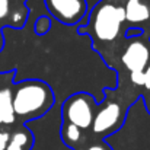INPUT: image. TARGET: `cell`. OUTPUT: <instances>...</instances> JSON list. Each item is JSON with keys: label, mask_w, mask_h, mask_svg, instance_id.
I'll return each instance as SVG.
<instances>
[{"label": "cell", "mask_w": 150, "mask_h": 150, "mask_svg": "<svg viewBox=\"0 0 150 150\" xmlns=\"http://www.w3.org/2000/svg\"><path fill=\"white\" fill-rule=\"evenodd\" d=\"M54 102L51 88L41 80H26L16 86L13 93L15 115L35 120L44 115Z\"/></svg>", "instance_id": "1"}, {"label": "cell", "mask_w": 150, "mask_h": 150, "mask_svg": "<svg viewBox=\"0 0 150 150\" xmlns=\"http://www.w3.org/2000/svg\"><path fill=\"white\" fill-rule=\"evenodd\" d=\"M125 21V10L122 6H114L112 3L99 4L91 18V28L93 35L99 41H112L118 37L121 23Z\"/></svg>", "instance_id": "2"}, {"label": "cell", "mask_w": 150, "mask_h": 150, "mask_svg": "<svg viewBox=\"0 0 150 150\" xmlns=\"http://www.w3.org/2000/svg\"><path fill=\"white\" fill-rule=\"evenodd\" d=\"M63 117L66 122H70L80 130L91 128L93 122V102L86 93H76L70 96L63 105Z\"/></svg>", "instance_id": "3"}, {"label": "cell", "mask_w": 150, "mask_h": 150, "mask_svg": "<svg viewBox=\"0 0 150 150\" xmlns=\"http://www.w3.org/2000/svg\"><path fill=\"white\" fill-rule=\"evenodd\" d=\"M45 6L51 16L64 25L80 22L88 10L86 0H45Z\"/></svg>", "instance_id": "4"}, {"label": "cell", "mask_w": 150, "mask_h": 150, "mask_svg": "<svg viewBox=\"0 0 150 150\" xmlns=\"http://www.w3.org/2000/svg\"><path fill=\"white\" fill-rule=\"evenodd\" d=\"M122 109L117 102L106 103L93 117L92 131L100 137H111V134L120 130L122 124Z\"/></svg>", "instance_id": "5"}, {"label": "cell", "mask_w": 150, "mask_h": 150, "mask_svg": "<svg viewBox=\"0 0 150 150\" xmlns=\"http://www.w3.org/2000/svg\"><path fill=\"white\" fill-rule=\"evenodd\" d=\"M121 60H122L124 66L130 70V73L144 71L150 60V50L147 44L140 40L131 41L122 52Z\"/></svg>", "instance_id": "6"}, {"label": "cell", "mask_w": 150, "mask_h": 150, "mask_svg": "<svg viewBox=\"0 0 150 150\" xmlns=\"http://www.w3.org/2000/svg\"><path fill=\"white\" fill-rule=\"evenodd\" d=\"M125 21L130 23H143L149 21L150 9L142 0H128L125 7Z\"/></svg>", "instance_id": "7"}, {"label": "cell", "mask_w": 150, "mask_h": 150, "mask_svg": "<svg viewBox=\"0 0 150 150\" xmlns=\"http://www.w3.org/2000/svg\"><path fill=\"white\" fill-rule=\"evenodd\" d=\"M15 117L12 91L9 88L0 89V124H13Z\"/></svg>", "instance_id": "8"}, {"label": "cell", "mask_w": 150, "mask_h": 150, "mask_svg": "<svg viewBox=\"0 0 150 150\" xmlns=\"http://www.w3.org/2000/svg\"><path fill=\"white\" fill-rule=\"evenodd\" d=\"M32 144V136L26 130H18L10 136L6 150H25Z\"/></svg>", "instance_id": "9"}, {"label": "cell", "mask_w": 150, "mask_h": 150, "mask_svg": "<svg viewBox=\"0 0 150 150\" xmlns=\"http://www.w3.org/2000/svg\"><path fill=\"white\" fill-rule=\"evenodd\" d=\"M61 139H63V142L66 144L73 146V144H76V143L80 142V139H82V130L79 127H76V125L64 121L63 128H61Z\"/></svg>", "instance_id": "10"}, {"label": "cell", "mask_w": 150, "mask_h": 150, "mask_svg": "<svg viewBox=\"0 0 150 150\" xmlns=\"http://www.w3.org/2000/svg\"><path fill=\"white\" fill-rule=\"evenodd\" d=\"M50 29V21L44 16H41L37 22H35V32L38 35H44L47 31Z\"/></svg>", "instance_id": "11"}, {"label": "cell", "mask_w": 150, "mask_h": 150, "mask_svg": "<svg viewBox=\"0 0 150 150\" xmlns=\"http://www.w3.org/2000/svg\"><path fill=\"white\" fill-rule=\"evenodd\" d=\"M131 77V82L134 85H143L144 83V71H133L130 74Z\"/></svg>", "instance_id": "12"}, {"label": "cell", "mask_w": 150, "mask_h": 150, "mask_svg": "<svg viewBox=\"0 0 150 150\" xmlns=\"http://www.w3.org/2000/svg\"><path fill=\"white\" fill-rule=\"evenodd\" d=\"M9 9H10L9 0H0V19H3L9 15Z\"/></svg>", "instance_id": "13"}, {"label": "cell", "mask_w": 150, "mask_h": 150, "mask_svg": "<svg viewBox=\"0 0 150 150\" xmlns=\"http://www.w3.org/2000/svg\"><path fill=\"white\" fill-rule=\"evenodd\" d=\"M9 140H10V134L7 131H0V150H6Z\"/></svg>", "instance_id": "14"}, {"label": "cell", "mask_w": 150, "mask_h": 150, "mask_svg": "<svg viewBox=\"0 0 150 150\" xmlns=\"http://www.w3.org/2000/svg\"><path fill=\"white\" fill-rule=\"evenodd\" d=\"M143 86L147 91H150V61L147 64V67L144 69V83H143Z\"/></svg>", "instance_id": "15"}, {"label": "cell", "mask_w": 150, "mask_h": 150, "mask_svg": "<svg viewBox=\"0 0 150 150\" xmlns=\"http://www.w3.org/2000/svg\"><path fill=\"white\" fill-rule=\"evenodd\" d=\"M86 150H112V149L109 147V144H108V143H96V144L89 146Z\"/></svg>", "instance_id": "16"}, {"label": "cell", "mask_w": 150, "mask_h": 150, "mask_svg": "<svg viewBox=\"0 0 150 150\" xmlns=\"http://www.w3.org/2000/svg\"><path fill=\"white\" fill-rule=\"evenodd\" d=\"M22 16H21V12H15L13 15H12V22L16 25V26H19L21 23H22Z\"/></svg>", "instance_id": "17"}, {"label": "cell", "mask_w": 150, "mask_h": 150, "mask_svg": "<svg viewBox=\"0 0 150 150\" xmlns=\"http://www.w3.org/2000/svg\"><path fill=\"white\" fill-rule=\"evenodd\" d=\"M147 103H149V106H147V108H149V109H150V96H149V98H147Z\"/></svg>", "instance_id": "18"}]
</instances>
